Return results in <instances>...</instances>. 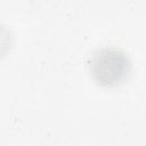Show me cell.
<instances>
[{"label":"cell","instance_id":"6da1fadb","mask_svg":"<svg viewBox=\"0 0 146 146\" xmlns=\"http://www.w3.org/2000/svg\"><path fill=\"white\" fill-rule=\"evenodd\" d=\"M89 70L99 84L105 87L121 83L130 72L127 54L116 47H104L96 50L89 60Z\"/></svg>","mask_w":146,"mask_h":146}]
</instances>
